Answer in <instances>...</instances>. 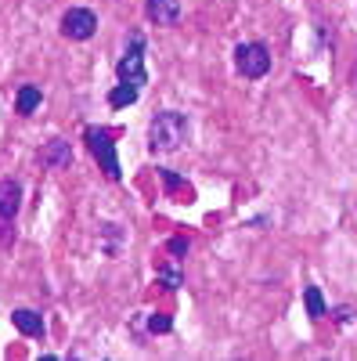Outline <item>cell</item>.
<instances>
[{
	"label": "cell",
	"instance_id": "obj_1",
	"mask_svg": "<svg viewBox=\"0 0 357 361\" xmlns=\"http://www.w3.org/2000/svg\"><path fill=\"white\" fill-rule=\"evenodd\" d=\"M184 137H188L184 112L163 109V112L152 116V123H148V148H152V152H177Z\"/></svg>",
	"mask_w": 357,
	"mask_h": 361
},
{
	"label": "cell",
	"instance_id": "obj_2",
	"mask_svg": "<svg viewBox=\"0 0 357 361\" xmlns=\"http://www.w3.org/2000/svg\"><path fill=\"white\" fill-rule=\"evenodd\" d=\"M87 148H91V156L101 163L105 177L108 180H119V159H115V141H112V130L105 127H87Z\"/></svg>",
	"mask_w": 357,
	"mask_h": 361
},
{
	"label": "cell",
	"instance_id": "obj_3",
	"mask_svg": "<svg viewBox=\"0 0 357 361\" xmlns=\"http://www.w3.org/2000/svg\"><path fill=\"white\" fill-rule=\"evenodd\" d=\"M234 69L242 73L246 80H260L271 69V51L263 44H238L234 47Z\"/></svg>",
	"mask_w": 357,
	"mask_h": 361
},
{
	"label": "cell",
	"instance_id": "obj_4",
	"mask_svg": "<svg viewBox=\"0 0 357 361\" xmlns=\"http://www.w3.org/2000/svg\"><path fill=\"white\" fill-rule=\"evenodd\" d=\"M144 40L134 33L130 37V51L119 58V66H115V76H119V83H134V87H141V83H148V73H144Z\"/></svg>",
	"mask_w": 357,
	"mask_h": 361
},
{
	"label": "cell",
	"instance_id": "obj_5",
	"mask_svg": "<svg viewBox=\"0 0 357 361\" xmlns=\"http://www.w3.org/2000/svg\"><path fill=\"white\" fill-rule=\"evenodd\" d=\"M98 29V15L91 8H69L62 15V37L65 40H91Z\"/></svg>",
	"mask_w": 357,
	"mask_h": 361
},
{
	"label": "cell",
	"instance_id": "obj_6",
	"mask_svg": "<svg viewBox=\"0 0 357 361\" xmlns=\"http://www.w3.org/2000/svg\"><path fill=\"white\" fill-rule=\"evenodd\" d=\"M18 206H22V185L15 177H4L0 180V221H15Z\"/></svg>",
	"mask_w": 357,
	"mask_h": 361
},
{
	"label": "cell",
	"instance_id": "obj_7",
	"mask_svg": "<svg viewBox=\"0 0 357 361\" xmlns=\"http://www.w3.org/2000/svg\"><path fill=\"white\" fill-rule=\"evenodd\" d=\"M144 11L156 25H173L177 18H181V0H148Z\"/></svg>",
	"mask_w": 357,
	"mask_h": 361
},
{
	"label": "cell",
	"instance_id": "obj_8",
	"mask_svg": "<svg viewBox=\"0 0 357 361\" xmlns=\"http://www.w3.org/2000/svg\"><path fill=\"white\" fill-rule=\"evenodd\" d=\"M40 163L44 166H51V170H62V166H69L73 163V148H69V141H51L44 152H40Z\"/></svg>",
	"mask_w": 357,
	"mask_h": 361
},
{
	"label": "cell",
	"instance_id": "obj_9",
	"mask_svg": "<svg viewBox=\"0 0 357 361\" xmlns=\"http://www.w3.org/2000/svg\"><path fill=\"white\" fill-rule=\"evenodd\" d=\"M11 322H15V329L22 336H44V318L37 314V311H29V307H18L15 314H11Z\"/></svg>",
	"mask_w": 357,
	"mask_h": 361
},
{
	"label": "cell",
	"instance_id": "obj_10",
	"mask_svg": "<svg viewBox=\"0 0 357 361\" xmlns=\"http://www.w3.org/2000/svg\"><path fill=\"white\" fill-rule=\"evenodd\" d=\"M303 304H307V314H311L314 322L329 314V307H325V296H321V289H318V286H307V293H303Z\"/></svg>",
	"mask_w": 357,
	"mask_h": 361
},
{
	"label": "cell",
	"instance_id": "obj_11",
	"mask_svg": "<svg viewBox=\"0 0 357 361\" xmlns=\"http://www.w3.org/2000/svg\"><path fill=\"white\" fill-rule=\"evenodd\" d=\"M137 102V87L134 83H119L115 90H108V105L112 109H123V105H134Z\"/></svg>",
	"mask_w": 357,
	"mask_h": 361
},
{
	"label": "cell",
	"instance_id": "obj_12",
	"mask_svg": "<svg viewBox=\"0 0 357 361\" xmlns=\"http://www.w3.org/2000/svg\"><path fill=\"white\" fill-rule=\"evenodd\" d=\"M37 105H40V90H37V87H22V90H18V98H15L18 116H33Z\"/></svg>",
	"mask_w": 357,
	"mask_h": 361
},
{
	"label": "cell",
	"instance_id": "obj_13",
	"mask_svg": "<svg viewBox=\"0 0 357 361\" xmlns=\"http://www.w3.org/2000/svg\"><path fill=\"white\" fill-rule=\"evenodd\" d=\"M159 180L166 185V192H170V195H192V188H188L177 173H170V170H159Z\"/></svg>",
	"mask_w": 357,
	"mask_h": 361
},
{
	"label": "cell",
	"instance_id": "obj_14",
	"mask_svg": "<svg viewBox=\"0 0 357 361\" xmlns=\"http://www.w3.org/2000/svg\"><path fill=\"white\" fill-rule=\"evenodd\" d=\"M148 329H152V333H170L173 322H170L166 314H152V318H148Z\"/></svg>",
	"mask_w": 357,
	"mask_h": 361
},
{
	"label": "cell",
	"instance_id": "obj_15",
	"mask_svg": "<svg viewBox=\"0 0 357 361\" xmlns=\"http://www.w3.org/2000/svg\"><path fill=\"white\" fill-rule=\"evenodd\" d=\"M173 257H184L188 253V238H170V246H166Z\"/></svg>",
	"mask_w": 357,
	"mask_h": 361
}]
</instances>
